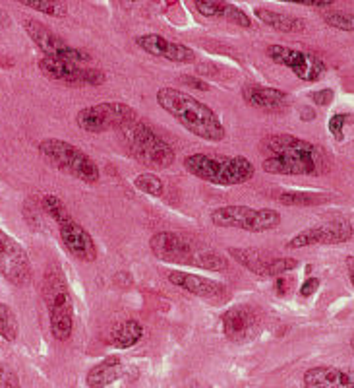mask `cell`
Masks as SVG:
<instances>
[{"label": "cell", "mask_w": 354, "mask_h": 388, "mask_svg": "<svg viewBox=\"0 0 354 388\" xmlns=\"http://www.w3.org/2000/svg\"><path fill=\"white\" fill-rule=\"evenodd\" d=\"M144 338V326L136 318H128L110 332V343L118 350H130Z\"/></svg>", "instance_id": "obj_25"}, {"label": "cell", "mask_w": 354, "mask_h": 388, "mask_svg": "<svg viewBox=\"0 0 354 388\" xmlns=\"http://www.w3.org/2000/svg\"><path fill=\"white\" fill-rule=\"evenodd\" d=\"M194 6L200 12L203 18L228 19L240 28H250L252 19L246 16L244 10L236 8L235 4L225 2V0H194Z\"/></svg>", "instance_id": "obj_22"}, {"label": "cell", "mask_w": 354, "mask_h": 388, "mask_svg": "<svg viewBox=\"0 0 354 388\" xmlns=\"http://www.w3.org/2000/svg\"><path fill=\"white\" fill-rule=\"evenodd\" d=\"M182 80L188 83V86H192V88L201 90V92H208L209 90L208 83H203V80H200V78H194V76H182Z\"/></svg>", "instance_id": "obj_37"}, {"label": "cell", "mask_w": 354, "mask_h": 388, "mask_svg": "<svg viewBox=\"0 0 354 388\" xmlns=\"http://www.w3.org/2000/svg\"><path fill=\"white\" fill-rule=\"evenodd\" d=\"M228 254L242 264L248 272H252L255 276L264 277H279L287 272H291L298 266V260L285 257V259H269L265 257L262 250L255 249H228Z\"/></svg>", "instance_id": "obj_15"}, {"label": "cell", "mask_w": 354, "mask_h": 388, "mask_svg": "<svg viewBox=\"0 0 354 388\" xmlns=\"http://www.w3.org/2000/svg\"><path fill=\"white\" fill-rule=\"evenodd\" d=\"M43 299L49 311L51 334L58 342L70 340L74 330V301L68 280L58 264H51L43 277Z\"/></svg>", "instance_id": "obj_5"}, {"label": "cell", "mask_w": 354, "mask_h": 388, "mask_svg": "<svg viewBox=\"0 0 354 388\" xmlns=\"http://www.w3.org/2000/svg\"><path fill=\"white\" fill-rule=\"evenodd\" d=\"M39 68L47 78L55 82L68 83V86H101L107 80L105 72H101L97 68L82 66L70 60L49 58V56H43L39 60Z\"/></svg>", "instance_id": "obj_13"}, {"label": "cell", "mask_w": 354, "mask_h": 388, "mask_svg": "<svg viewBox=\"0 0 354 388\" xmlns=\"http://www.w3.org/2000/svg\"><path fill=\"white\" fill-rule=\"evenodd\" d=\"M60 241H62L64 249L72 254L74 259L82 260V262H93L97 259V245L90 235V232L82 227L78 222H68L58 227Z\"/></svg>", "instance_id": "obj_19"}, {"label": "cell", "mask_w": 354, "mask_h": 388, "mask_svg": "<svg viewBox=\"0 0 354 388\" xmlns=\"http://www.w3.org/2000/svg\"><path fill=\"white\" fill-rule=\"evenodd\" d=\"M265 173L291 177H321L329 169L326 149L292 134H273L262 142Z\"/></svg>", "instance_id": "obj_1"}, {"label": "cell", "mask_w": 354, "mask_h": 388, "mask_svg": "<svg viewBox=\"0 0 354 388\" xmlns=\"http://www.w3.org/2000/svg\"><path fill=\"white\" fill-rule=\"evenodd\" d=\"M155 99L165 113L178 120V124H182L194 136L208 142H221L227 138V129L217 117V113L190 93L180 92L176 88H161Z\"/></svg>", "instance_id": "obj_2"}, {"label": "cell", "mask_w": 354, "mask_h": 388, "mask_svg": "<svg viewBox=\"0 0 354 388\" xmlns=\"http://www.w3.org/2000/svg\"><path fill=\"white\" fill-rule=\"evenodd\" d=\"M24 6L31 10H37L47 16H55V18H64L66 16V6L60 0H18Z\"/></svg>", "instance_id": "obj_29"}, {"label": "cell", "mask_w": 354, "mask_h": 388, "mask_svg": "<svg viewBox=\"0 0 354 388\" xmlns=\"http://www.w3.org/2000/svg\"><path fill=\"white\" fill-rule=\"evenodd\" d=\"M120 132H122V140L130 156L137 159L140 163L155 167V169H167L174 163L176 154H174L173 146L161 138L146 122L132 120L126 127H122Z\"/></svg>", "instance_id": "obj_6"}, {"label": "cell", "mask_w": 354, "mask_h": 388, "mask_svg": "<svg viewBox=\"0 0 354 388\" xmlns=\"http://www.w3.org/2000/svg\"><path fill=\"white\" fill-rule=\"evenodd\" d=\"M275 291H277V296H287V291H289V282L281 276L277 277V282H275Z\"/></svg>", "instance_id": "obj_38"}, {"label": "cell", "mask_w": 354, "mask_h": 388, "mask_svg": "<svg viewBox=\"0 0 354 388\" xmlns=\"http://www.w3.org/2000/svg\"><path fill=\"white\" fill-rule=\"evenodd\" d=\"M223 334L230 342L240 343L252 338L260 326V314L254 307L250 305H235L227 309L221 316Z\"/></svg>", "instance_id": "obj_16"}, {"label": "cell", "mask_w": 354, "mask_h": 388, "mask_svg": "<svg viewBox=\"0 0 354 388\" xmlns=\"http://www.w3.org/2000/svg\"><path fill=\"white\" fill-rule=\"evenodd\" d=\"M348 120V115L346 113H337L333 115L331 119H329V132H331V136L337 140V142H343V129H345V122Z\"/></svg>", "instance_id": "obj_32"}, {"label": "cell", "mask_w": 354, "mask_h": 388, "mask_svg": "<svg viewBox=\"0 0 354 388\" xmlns=\"http://www.w3.org/2000/svg\"><path fill=\"white\" fill-rule=\"evenodd\" d=\"M279 2H291V4H302V6H329L333 4L335 0H279Z\"/></svg>", "instance_id": "obj_36"}, {"label": "cell", "mask_w": 354, "mask_h": 388, "mask_svg": "<svg viewBox=\"0 0 354 388\" xmlns=\"http://www.w3.org/2000/svg\"><path fill=\"white\" fill-rule=\"evenodd\" d=\"M132 120H136V111L126 103L117 102L97 103V105L85 107L76 115L78 127L85 132H91V134L122 129Z\"/></svg>", "instance_id": "obj_9"}, {"label": "cell", "mask_w": 354, "mask_h": 388, "mask_svg": "<svg viewBox=\"0 0 354 388\" xmlns=\"http://www.w3.org/2000/svg\"><path fill=\"white\" fill-rule=\"evenodd\" d=\"M351 346H353V350H354V338H353V342H351Z\"/></svg>", "instance_id": "obj_41"}, {"label": "cell", "mask_w": 354, "mask_h": 388, "mask_svg": "<svg viewBox=\"0 0 354 388\" xmlns=\"http://www.w3.org/2000/svg\"><path fill=\"white\" fill-rule=\"evenodd\" d=\"M149 249L159 260L173 262V264L196 266L209 272H223L228 266L227 259L221 257L219 252L174 232L155 233L149 239Z\"/></svg>", "instance_id": "obj_3"}, {"label": "cell", "mask_w": 354, "mask_h": 388, "mask_svg": "<svg viewBox=\"0 0 354 388\" xmlns=\"http://www.w3.org/2000/svg\"><path fill=\"white\" fill-rule=\"evenodd\" d=\"M167 280L174 287H180L192 296L203 297V299H221V297L227 296V287L223 286L221 282L209 280V277L200 276V274H192L186 270H171L167 274Z\"/></svg>", "instance_id": "obj_17"}, {"label": "cell", "mask_w": 354, "mask_h": 388, "mask_svg": "<svg viewBox=\"0 0 354 388\" xmlns=\"http://www.w3.org/2000/svg\"><path fill=\"white\" fill-rule=\"evenodd\" d=\"M134 186L140 193L149 194V196H163L165 183L163 179L153 173H142L134 179Z\"/></svg>", "instance_id": "obj_28"}, {"label": "cell", "mask_w": 354, "mask_h": 388, "mask_svg": "<svg viewBox=\"0 0 354 388\" xmlns=\"http://www.w3.org/2000/svg\"><path fill=\"white\" fill-rule=\"evenodd\" d=\"M326 196L314 193H283L279 194V202L287 206H316L319 202H326Z\"/></svg>", "instance_id": "obj_30"}, {"label": "cell", "mask_w": 354, "mask_h": 388, "mask_svg": "<svg viewBox=\"0 0 354 388\" xmlns=\"http://www.w3.org/2000/svg\"><path fill=\"white\" fill-rule=\"evenodd\" d=\"M354 227L348 220H331V222L314 225L304 232L296 233L289 243L287 249H304L312 245H339L353 239Z\"/></svg>", "instance_id": "obj_14"}, {"label": "cell", "mask_w": 354, "mask_h": 388, "mask_svg": "<svg viewBox=\"0 0 354 388\" xmlns=\"http://www.w3.org/2000/svg\"><path fill=\"white\" fill-rule=\"evenodd\" d=\"M209 220L215 227L265 233L279 227L281 213L275 208H250V206H240V204H228V206L215 208L209 213Z\"/></svg>", "instance_id": "obj_8"}, {"label": "cell", "mask_w": 354, "mask_h": 388, "mask_svg": "<svg viewBox=\"0 0 354 388\" xmlns=\"http://www.w3.org/2000/svg\"><path fill=\"white\" fill-rule=\"evenodd\" d=\"M24 28L28 31L31 41H33L49 58L70 60V63H78V65H83V63H90L91 60L90 53H85V51L78 49V47L68 45L62 38L56 35L55 31H51L47 26L39 24L35 19H26V22H24Z\"/></svg>", "instance_id": "obj_11"}, {"label": "cell", "mask_w": 354, "mask_h": 388, "mask_svg": "<svg viewBox=\"0 0 354 388\" xmlns=\"http://www.w3.org/2000/svg\"><path fill=\"white\" fill-rule=\"evenodd\" d=\"M306 388H354V369L341 367H312L304 373Z\"/></svg>", "instance_id": "obj_21"}, {"label": "cell", "mask_w": 354, "mask_h": 388, "mask_svg": "<svg viewBox=\"0 0 354 388\" xmlns=\"http://www.w3.org/2000/svg\"><path fill=\"white\" fill-rule=\"evenodd\" d=\"M184 169L200 181L217 186L244 185L254 179V163L244 156L192 154L184 157Z\"/></svg>", "instance_id": "obj_4"}, {"label": "cell", "mask_w": 354, "mask_h": 388, "mask_svg": "<svg viewBox=\"0 0 354 388\" xmlns=\"http://www.w3.org/2000/svg\"><path fill=\"white\" fill-rule=\"evenodd\" d=\"M327 26L341 29V31H354V12H329L323 16Z\"/></svg>", "instance_id": "obj_31"}, {"label": "cell", "mask_w": 354, "mask_h": 388, "mask_svg": "<svg viewBox=\"0 0 354 388\" xmlns=\"http://www.w3.org/2000/svg\"><path fill=\"white\" fill-rule=\"evenodd\" d=\"M18 318L14 311L8 305L0 303V338H4L6 342H14L18 338Z\"/></svg>", "instance_id": "obj_27"}, {"label": "cell", "mask_w": 354, "mask_h": 388, "mask_svg": "<svg viewBox=\"0 0 354 388\" xmlns=\"http://www.w3.org/2000/svg\"><path fill=\"white\" fill-rule=\"evenodd\" d=\"M312 102L319 105V107H326L329 103L333 102V97H335V92L333 90H319V92H314L312 95Z\"/></svg>", "instance_id": "obj_34"}, {"label": "cell", "mask_w": 354, "mask_h": 388, "mask_svg": "<svg viewBox=\"0 0 354 388\" xmlns=\"http://www.w3.org/2000/svg\"><path fill=\"white\" fill-rule=\"evenodd\" d=\"M0 388H19L18 375L2 361H0Z\"/></svg>", "instance_id": "obj_33"}, {"label": "cell", "mask_w": 354, "mask_h": 388, "mask_svg": "<svg viewBox=\"0 0 354 388\" xmlns=\"http://www.w3.org/2000/svg\"><path fill=\"white\" fill-rule=\"evenodd\" d=\"M39 154L45 157L51 165L64 173L80 179L83 183H97L101 171L97 163L83 149L60 138H47L39 142Z\"/></svg>", "instance_id": "obj_7"}, {"label": "cell", "mask_w": 354, "mask_h": 388, "mask_svg": "<svg viewBox=\"0 0 354 388\" xmlns=\"http://www.w3.org/2000/svg\"><path fill=\"white\" fill-rule=\"evenodd\" d=\"M319 287V280L318 277H308L302 286H300V297H312Z\"/></svg>", "instance_id": "obj_35"}, {"label": "cell", "mask_w": 354, "mask_h": 388, "mask_svg": "<svg viewBox=\"0 0 354 388\" xmlns=\"http://www.w3.org/2000/svg\"><path fill=\"white\" fill-rule=\"evenodd\" d=\"M346 268H348V277H351V282H353L354 286V257L346 259Z\"/></svg>", "instance_id": "obj_39"}, {"label": "cell", "mask_w": 354, "mask_h": 388, "mask_svg": "<svg viewBox=\"0 0 354 388\" xmlns=\"http://www.w3.org/2000/svg\"><path fill=\"white\" fill-rule=\"evenodd\" d=\"M300 117H302L304 120H312L314 117H316V115H314V111H312L310 107H304V109H302V113H300Z\"/></svg>", "instance_id": "obj_40"}, {"label": "cell", "mask_w": 354, "mask_h": 388, "mask_svg": "<svg viewBox=\"0 0 354 388\" xmlns=\"http://www.w3.org/2000/svg\"><path fill=\"white\" fill-rule=\"evenodd\" d=\"M124 375V363L117 355H109L87 371L85 382L90 388H107Z\"/></svg>", "instance_id": "obj_23"}, {"label": "cell", "mask_w": 354, "mask_h": 388, "mask_svg": "<svg viewBox=\"0 0 354 388\" xmlns=\"http://www.w3.org/2000/svg\"><path fill=\"white\" fill-rule=\"evenodd\" d=\"M0 276L18 287L28 286L31 282V262L28 252L4 229H0Z\"/></svg>", "instance_id": "obj_12"}, {"label": "cell", "mask_w": 354, "mask_h": 388, "mask_svg": "<svg viewBox=\"0 0 354 388\" xmlns=\"http://www.w3.org/2000/svg\"><path fill=\"white\" fill-rule=\"evenodd\" d=\"M267 56L271 58L275 65L289 68L292 74L296 76L298 80H302V82H318L327 70L326 63L318 55L308 53V51H300V49H292V47H267Z\"/></svg>", "instance_id": "obj_10"}, {"label": "cell", "mask_w": 354, "mask_h": 388, "mask_svg": "<svg viewBox=\"0 0 354 388\" xmlns=\"http://www.w3.org/2000/svg\"><path fill=\"white\" fill-rule=\"evenodd\" d=\"M242 97L250 107L265 113L285 111L291 105L289 93L281 92L277 88H265L260 83H246L242 88Z\"/></svg>", "instance_id": "obj_20"}, {"label": "cell", "mask_w": 354, "mask_h": 388, "mask_svg": "<svg viewBox=\"0 0 354 388\" xmlns=\"http://www.w3.org/2000/svg\"><path fill=\"white\" fill-rule=\"evenodd\" d=\"M254 14L262 24L277 29V31H283V33H298V31L306 29V22L304 19L287 16V14H281V12H273V10L267 8H255Z\"/></svg>", "instance_id": "obj_24"}, {"label": "cell", "mask_w": 354, "mask_h": 388, "mask_svg": "<svg viewBox=\"0 0 354 388\" xmlns=\"http://www.w3.org/2000/svg\"><path fill=\"white\" fill-rule=\"evenodd\" d=\"M136 45L146 51L147 55L157 56V58H167L171 63H194L196 60V55L194 51L188 49L182 43H174V41H169L165 39L163 35H157V33H146V35H140L136 39Z\"/></svg>", "instance_id": "obj_18"}, {"label": "cell", "mask_w": 354, "mask_h": 388, "mask_svg": "<svg viewBox=\"0 0 354 388\" xmlns=\"http://www.w3.org/2000/svg\"><path fill=\"white\" fill-rule=\"evenodd\" d=\"M43 210H45L47 216H49L51 220H55L58 227L74 220L70 210L66 208V204H64L58 196H55V194H45V196H43Z\"/></svg>", "instance_id": "obj_26"}]
</instances>
